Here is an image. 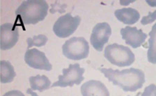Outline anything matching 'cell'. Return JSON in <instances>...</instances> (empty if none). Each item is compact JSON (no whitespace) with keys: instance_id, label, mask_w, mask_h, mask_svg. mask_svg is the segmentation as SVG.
I'll return each instance as SVG.
<instances>
[{"instance_id":"6da1fadb","label":"cell","mask_w":156,"mask_h":96,"mask_svg":"<svg viewBox=\"0 0 156 96\" xmlns=\"http://www.w3.org/2000/svg\"><path fill=\"white\" fill-rule=\"evenodd\" d=\"M98 69L110 82L120 87L124 91H137L146 82L144 72L139 69L129 68L121 71L111 68H99Z\"/></svg>"},{"instance_id":"7a4b0ae2","label":"cell","mask_w":156,"mask_h":96,"mask_svg":"<svg viewBox=\"0 0 156 96\" xmlns=\"http://www.w3.org/2000/svg\"><path fill=\"white\" fill-rule=\"evenodd\" d=\"M48 9V4L44 0H27L18 6L15 15L21 24H36L44 20Z\"/></svg>"},{"instance_id":"3957f363","label":"cell","mask_w":156,"mask_h":96,"mask_svg":"<svg viewBox=\"0 0 156 96\" xmlns=\"http://www.w3.org/2000/svg\"><path fill=\"white\" fill-rule=\"evenodd\" d=\"M104 55L111 63L120 67L130 66L135 61V55L129 47L117 44L107 46Z\"/></svg>"},{"instance_id":"277c9868","label":"cell","mask_w":156,"mask_h":96,"mask_svg":"<svg viewBox=\"0 0 156 96\" xmlns=\"http://www.w3.org/2000/svg\"><path fill=\"white\" fill-rule=\"evenodd\" d=\"M62 53L67 59L81 60L88 57L89 44L84 37H73L62 45Z\"/></svg>"},{"instance_id":"5b68a950","label":"cell","mask_w":156,"mask_h":96,"mask_svg":"<svg viewBox=\"0 0 156 96\" xmlns=\"http://www.w3.org/2000/svg\"><path fill=\"white\" fill-rule=\"evenodd\" d=\"M85 69L80 67L79 63L70 64L67 69H62V75L59 76L57 82H54L51 85L54 87H72L74 85H79L85 79L83 74Z\"/></svg>"},{"instance_id":"8992f818","label":"cell","mask_w":156,"mask_h":96,"mask_svg":"<svg viewBox=\"0 0 156 96\" xmlns=\"http://www.w3.org/2000/svg\"><path fill=\"white\" fill-rule=\"evenodd\" d=\"M81 22V18L78 15L73 17L71 13H67L59 17L53 27L55 34L61 38L71 36L76 30Z\"/></svg>"},{"instance_id":"52a82bcc","label":"cell","mask_w":156,"mask_h":96,"mask_svg":"<svg viewBox=\"0 0 156 96\" xmlns=\"http://www.w3.org/2000/svg\"><path fill=\"white\" fill-rule=\"evenodd\" d=\"M111 35V27L107 22L98 23L94 27L90 41L92 47L98 51L103 50L104 46L108 42Z\"/></svg>"},{"instance_id":"ba28073f","label":"cell","mask_w":156,"mask_h":96,"mask_svg":"<svg viewBox=\"0 0 156 96\" xmlns=\"http://www.w3.org/2000/svg\"><path fill=\"white\" fill-rule=\"evenodd\" d=\"M24 61L29 66L36 69L50 71L53 68L45 53L36 48L28 49L26 51Z\"/></svg>"},{"instance_id":"9c48e42d","label":"cell","mask_w":156,"mask_h":96,"mask_svg":"<svg viewBox=\"0 0 156 96\" xmlns=\"http://www.w3.org/2000/svg\"><path fill=\"white\" fill-rule=\"evenodd\" d=\"M19 32L16 24L5 23L1 25V49L9 50L17 44Z\"/></svg>"},{"instance_id":"30bf717a","label":"cell","mask_w":156,"mask_h":96,"mask_svg":"<svg viewBox=\"0 0 156 96\" xmlns=\"http://www.w3.org/2000/svg\"><path fill=\"white\" fill-rule=\"evenodd\" d=\"M120 34L126 44L134 49L141 47L147 37V34L141 29L139 30L137 27L130 26H126L124 28H122L120 30Z\"/></svg>"},{"instance_id":"8fae6325","label":"cell","mask_w":156,"mask_h":96,"mask_svg":"<svg viewBox=\"0 0 156 96\" xmlns=\"http://www.w3.org/2000/svg\"><path fill=\"white\" fill-rule=\"evenodd\" d=\"M82 96H110L107 87L101 81L90 80L81 87Z\"/></svg>"},{"instance_id":"7c38bea8","label":"cell","mask_w":156,"mask_h":96,"mask_svg":"<svg viewBox=\"0 0 156 96\" xmlns=\"http://www.w3.org/2000/svg\"><path fill=\"white\" fill-rule=\"evenodd\" d=\"M116 18L123 24H134L140 20V12L133 8H123L121 9H117L114 12Z\"/></svg>"},{"instance_id":"4fadbf2b","label":"cell","mask_w":156,"mask_h":96,"mask_svg":"<svg viewBox=\"0 0 156 96\" xmlns=\"http://www.w3.org/2000/svg\"><path fill=\"white\" fill-rule=\"evenodd\" d=\"M30 88L32 90L39 91L43 92L45 90L49 89L51 87V82L48 77L46 76H40L37 75L36 76H30L29 78Z\"/></svg>"},{"instance_id":"5bb4252c","label":"cell","mask_w":156,"mask_h":96,"mask_svg":"<svg viewBox=\"0 0 156 96\" xmlns=\"http://www.w3.org/2000/svg\"><path fill=\"white\" fill-rule=\"evenodd\" d=\"M1 65V82L2 83H9L15 79L16 73L14 69L13 66L9 61L2 60Z\"/></svg>"},{"instance_id":"9a60e30c","label":"cell","mask_w":156,"mask_h":96,"mask_svg":"<svg viewBox=\"0 0 156 96\" xmlns=\"http://www.w3.org/2000/svg\"><path fill=\"white\" fill-rule=\"evenodd\" d=\"M149 50H148L147 56L149 62L156 64V23L152 26L151 31L149 32Z\"/></svg>"},{"instance_id":"2e32d148","label":"cell","mask_w":156,"mask_h":96,"mask_svg":"<svg viewBox=\"0 0 156 96\" xmlns=\"http://www.w3.org/2000/svg\"><path fill=\"white\" fill-rule=\"evenodd\" d=\"M48 38L47 36L44 34H39L37 36H34L33 37H28L27 39V50L31 47H43L47 44Z\"/></svg>"},{"instance_id":"e0dca14e","label":"cell","mask_w":156,"mask_h":96,"mask_svg":"<svg viewBox=\"0 0 156 96\" xmlns=\"http://www.w3.org/2000/svg\"><path fill=\"white\" fill-rule=\"evenodd\" d=\"M156 20V10L153 12H149L147 16H144L141 20V24L143 25L152 23Z\"/></svg>"},{"instance_id":"ac0fdd59","label":"cell","mask_w":156,"mask_h":96,"mask_svg":"<svg viewBox=\"0 0 156 96\" xmlns=\"http://www.w3.org/2000/svg\"><path fill=\"white\" fill-rule=\"evenodd\" d=\"M142 96H156V85L152 84L146 87Z\"/></svg>"},{"instance_id":"d6986e66","label":"cell","mask_w":156,"mask_h":96,"mask_svg":"<svg viewBox=\"0 0 156 96\" xmlns=\"http://www.w3.org/2000/svg\"><path fill=\"white\" fill-rule=\"evenodd\" d=\"M2 96H24V94L18 90H12V91L6 92Z\"/></svg>"},{"instance_id":"ffe728a7","label":"cell","mask_w":156,"mask_h":96,"mask_svg":"<svg viewBox=\"0 0 156 96\" xmlns=\"http://www.w3.org/2000/svg\"><path fill=\"white\" fill-rule=\"evenodd\" d=\"M27 94H30V95H31V96H39L37 94V93H35L34 91H33V90L30 89V88H27Z\"/></svg>"},{"instance_id":"44dd1931","label":"cell","mask_w":156,"mask_h":96,"mask_svg":"<svg viewBox=\"0 0 156 96\" xmlns=\"http://www.w3.org/2000/svg\"><path fill=\"white\" fill-rule=\"evenodd\" d=\"M146 2L152 7H156V0L153 1H149V0H146Z\"/></svg>"},{"instance_id":"7402d4cb","label":"cell","mask_w":156,"mask_h":96,"mask_svg":"<svg viewBox=\"0 0 156 96\" xmlns=\"http://www.w3.org/2000/svg\"><path fill=\"white\" fill-rule=\"evenodd\" d=\"M140 94H141V93H140V92L137 93V94H136V96H139V95H140Z\"/></svg>"}]
</instances>
